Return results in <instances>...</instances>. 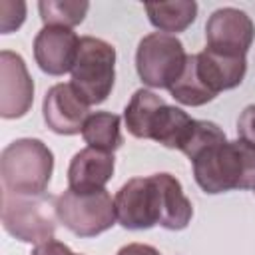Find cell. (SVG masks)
Here are the masks:
<instances>
[{
	"mask_svg": "<svg viewBox=\"0 0 255 255\" xmlns=\"http://www.w3.org/2000/svg\"><path fill=\"white\" fill-rule=\"evenodd\" d=\"M114 207L118 223L129 231H143L155 225L181 231L193 217V205L179 179L171 173L128 179L118 189Z\"/></svg>",
	"mask_w": 255,
	"mask_h": 255,
	"instance_id": "1",
	"label": "cell"
},
{
	"mask_svg": "<svg viewBox=\"0 0 255 255\" xmlns=\"http://www.w3.org/2000/svg\"><path fill=\"white\" fill-rule=\"evenodd\" d=\"M124 122L133 137L153 139L179 151H183L195 128V120L181 108L165 104L163 98L145 88L133 92L124 110Z\"/></svg>",
	"mask_w": 255,
	"mask_h": 255,
	"instance_id": "2",
	"label": "cell"
},
{
	"mask_svg": "<svg viewBox=\"0 0 255 255\" xmlns=\"http://www.w3.org/2000/svg\"><path fill=\"white\" fill-rule=\"evenodd\" d=\"M195 183L209 195L255 187V147L243 139H223L201 149L193 159Z\"/></svg>",
	"mask_w": 255,
	"mask_h": 255,
	"instance_id": "3",
	"label": "cell"
},
{
	"mask_svg": "<svg viewBox=\"0 0 255 255\" xmlns=\"http://www.w3.org/2000/svg\"><path fill=\"white\" fill-rule=\"evenodd\" d=\"M54 171V153L36 137H20L10 141L0 155L2 191L14 195H40Z\"/></svg>",
	"mask_w": 255,
	"mask_h": 255,
	"instance_id": "4",
	"label": "cell"
},
{
	"mask_svg": "<svg viewBox=\"0 0 255 255\" xmlns=\"http://www.w3.org/2000/svg\"><path fill=\"white\" fill-rule=\"evenodd\" d=\"M58 197L50 193L14 195L2 191V227L22 243H46L58 227Z\"/></svg>",
	"mask_w": 255,
	"mask_h": 255,
	"instance_id": "5",
	"label": "cell"
},
{
	"mask_svg": "<svg viewBox=\"0 0 255 255\" xmlns=\"http://www.w3.org/2000/svg\"><path fill=\"white\" fill-rule=\"evenodd\" d=\"M70 74V84L88 106L106 102L116 82V48L102 38L82 36L78 58Z\"/></svg>",
	"mask_w": 255,
	"mask_h": 255,
	"instance_id": "6",
	"label": "cell"
},
{
	"mask_svg": "<svg viewBox=\"0 0 255 255\" xmlns=\"http://www.w3.org/2000/svg\"><path fill=\"white\" fill-rule=\"evenodd\" d=\"M56 211L60 223L78 237H96L118 221L114 199L106 189L76 191L68 187L58 195Z\"/></svg>",
	"mask_w": 255,
	"mask_h": 255,
	"instance_id": "7",
	"label": "cell"
},
{
	"mask_svg": "<svg viewBox=\"0 0 255 255\" xmlns=\"http://www.w3.org/2000/svg\"><path fill=\"white\" fill-rule=\"evenodd\" d=\"M187 54L179 38L163 32L147 34L135 50V70L139 80L149 88L169 90L183 72Z\"/></svg>",
	"mask_w": 255,
	"mask_h": 255,
	"instance_id": "8",
	"label": "cell"
},
{
	"mask_svg": "<svg viewBox=\"0 0 255 255\" xmlns=\"http://www.w3.org/2000/svg\"><path fill=\"white\" fill-rule=\"evenodd\" d=\"M255 38V24L247 12L239 8H219L215 10L205 24V40L207 48L231 54V56H247Z\"/></svg>",
	"mask_w": 255,
	"mask_h": 255,
	"instance_id": "9",
	"label": "cell"
},
{
	"mask_svg": "<svg viewBox=\"0 0 255 255\" xmlns=\"http://www.w3.org/2000/svg\"><path fill=\"white\" fill-rule=\"evenodd\" d=\"M34 104V82L20 54L0 52V116L16 120L30 112Z\"/></svg>",
	"mask_w": 255,
	"mask_h": 255,
	"instance_id": "10",
	"label": "cell"
},
{
	"mask_svg": "<svg viewBox=\"0 0 255 255\" xmlns=\"http://www.w3.org/2000/svg\"><path fill=\"white\" fill-rule=\"evenodd\" d=\"M42 116L54 133L76 135L82 133L84 124L90 118V106L72 84H56L44 96Z\"/></svg>",
	"mask_w": 255,
	"mask_h": 255,
	"instance_id": "11",
	"label": "cell"
},
{
	"mask_svg": "<svg viewBox=\"0 0 255 255\" xmlns=\"http://www.w3.org/2000/svg\"><path fill=\"white\" fill-rule=\"evenodd\" d=\"M80 50V38L72 28L44 26L34 38V60L50 76L72 72Z\"/></svg>",
	"mask_w": 255,
	"mask_h": 255,
	"instance_id": "12",
	"label": "cell"
},
{
	"mask_svg": "<svg viewBox=\"0 0 255 255\" xmlns=\"http://www.w3.org/2000/svg\"><path fill=\"white\" fill-rule=\"evenodd\" d=\"M195 64H197L201 82L213 96H217L219 92L237 88L247 74L245 56L221 54L207 46L199 54H195Z\"/></svg>",
	"mask_w": 255,
	"mask_h": 255,
	"instance_id": "13",
	"label": "cell"
},
{
	"mask_svg": "<svg viewBox=\"0 0 255 255\" xmlns=\"http://www.w3.org/2000/svg\"><path fill=\"white\" fill-rule=\"evenodd\" d=\"M116 169V157L110 151L96 147H84L74 153L68 165V187L76 191L106 189Z\"/></svg>",
	"mask_w": 255,
	"mask_h": 255,
	"instance_id": "14",
	"label": "cell"
},
{
	"mask_svg": "<svg viewBox=\"0 0 255 255\" xmlns=\"http://www.w3.org/2000/svg\"><path fill=\"white\" fill-rule=\"evenodd\" d=\"M147 18L163 34L175 36L177 32L187 30L197 18V2L193 0H175V2H147Z\"/></svg>",
	"mask_w": 255,
	"mask_h": 255,
	"instance_id": "15",
	"label": "cell"
},
{
	"mask_svg": "<svg viewBox=\"0 0 255 255\" xmlns=\"http://www.w3.org/2000/svg\"><path fill=\"white\" fill-rule=\"evenodd\" d=\"M82 137L88 143V147L114 153L124 143L122 118L112 112H94L82 128Z\"/></svg>",
	"mask_w": 255,
	"mask_h": 255,
	"instance_id": "16",
	"label": "cell"
},
{
	"mask_svg": "<svg viewBox=\"0 0 255 255\" xmlns=\"http://www.w3.org/2000/svg\"><path fill=\"white\" fill-rule=\"evenodd\" d=\"M169 94H171V98H173L175 102H179V104H183V106H191V108L205 106L207 102L215 100V96L205 88V84H203L201 78H199L197 64H195V54H187L183 72H181L179 78L171 84Z\"/></svg>",
	"mask_w": 255,
	"mask_h": 255,
	"instance_id": "17",
	"label": "cell"
},
{
	"mask_svg": "<svg viewBox=\"0 0 255 255\" xmlns=\"http://www.w3.org/2000/svg\"><path fill=\"white\" fill-rule=\"evenodd\" d=\"M40 18L44 26H62L74 28L84 22L90 2L86 0H42L38 2Z\"/></svg>",
	"mask_w": 255,
	"mask_h": 255,
	"instance_id": "18",
	"label": "cell"
},
{
	"mask_svg": "<svg viewBox=\"0 0 255 255\" xmlns=\"http://www.w3.org/2000/svg\"><path fill=\"white\" fill-rule=\"evenodd\" d=\"M227 139L225 137V131L215 124V122H207V120H195V128H193V133L187 141V145L183 147V155L191 161L201 149H205L207 145L211 143H217V141H223Z\"/></svg>",
	"mask_w": 255,
	"mask_h": 255,
	"instance_id": "19",
	"label": "cell"
},
{
	"mask_svg": "<svg viewBox=\"0 0 255 255\" xmlns=\"http://www.w3.org/2000/svg\"><path fill=\"white\" fill-rule=\"evenodd\" d=\"M26 18V4L24 2H10L2 0L0 2V30L2 34H10L18 30L24 24Z\"/></svg>",
	"mask_w": 255,
	"mask_h": 255,
	"instance_id": "20",
	"label": "cell"
},
{
	"mask_svg": "<svg viewBox=\"0 0 255 255\" xmlns=\"http://www.w3.org/2000/svg\"><path fill=\"white\" fill-rule=\"evenodd\" d=\"M237 133H239V139H243V141H247V143H251L255 147V104L247 106L239 114Z\"/></svg>",
	"mask_w": 255,
	"mask_h": 255,
	"instance_id": "21",
	"label": "cell"
},
{
	"mask_svg": "<svg viewBox=\"0 0 255 255\" xmlns=\"http://www.w3.org/2000/svg\"><path fill=\"white\" fill-rule=\"evenodd\" d=\"M30 255H76L66 243L62 241H56V239H50L46 243H40L32 249Z\"/></svg>",
	"mask_w": 255,
	"mask_h": 255,
	"instance_id": "22",
	"label": "cell"
},
{
	"mask_svg": "<svg viewBox=\"0 0 255 255\" xmlns=\"http://www.w3.org/2000/svg\"><path fill=\"white\" fill-rule=\"evenodd\" d=\"M116 255H161V253L155 247L145 245V243H128Z\"/></svg>",
	"mask_w": 255,
	"mask_h": 255,
	"instance_id": "23",
	"label": "cell"
},
{
	"mask_svg": "<svg viewBox=\"0 0 255 255\" xmlns=\"http://www.w3.org/2000/svg\"><path fill=\"white\" fill-rule=\"evenodd\" d=\"M253 189H255V187H253Z\"/></svg>",
	"mask_w": 255,
	"mask_h": 255,
	"instance_id": "24",
	"label": "cell"
}]
</instances>
